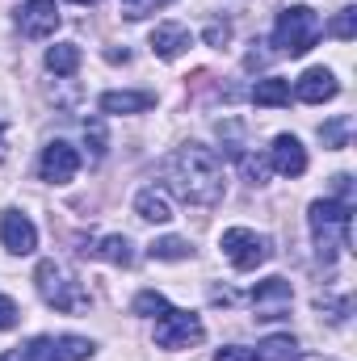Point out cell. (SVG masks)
<instances>
[{"label":"cell","mask_w":357,"mask_h":361,"mask_svg":"<svg viewBox=\"0 0 357 361\" xmlns=\"http://www.w3.org/2000/svg\"><path fill=\"white\" fill-rule=\"evenodd\" d=\"M164 4H173V0H147V8H164ZM147 8H139V13H126L131 21H139V17H147Z\"/></svg>","instance_id":"31"},{"label":"cell","mask_w":357,"mask_h":361,"mask_svg":"<svg viewBox=\"0 0 357 361\" xmlns=\"http://www.w3.org/2000/svg\"><path fill=\"white\" fill-rule=\"evenodd\" d=\"M320 34H324L320 13H315V8H307V4H290V8H282V13H277V25H273V47H277V55L303 59V55L320 42Z\"/></svg>","instance_id":"3"},{"label":"cell","mask_w":357,"mask_h":361,"mask_svg":"<svg viewBox=\"0 0 357 361\" xmlns=\"http://www.w3.org/2000/svg\"><path fill=\"white\" fill-rule=\"evenodd\" d=\"M80 252H89V257L105 261V265H118V269L135 265V248H131V240H126V235H101V240H89Z\"/></svg>","instance_id":"15"},{"label":"cell","mask_w":357,"mask_h":361,"mask_svg":"<svg viewBox=\"0 0 357 361\" xmlns=\"http://www.w3.org/2000/svg\"><path fill=\"white\" fill-rule=\"evenodd\" d=\"M298 357V341L290 332H277V336H265L261 349H257V361H294Z\"/></svg>","instance_id":"19"},{"label":"cell","mask_w":357,"mask_h":361,"mask_svg":"<svg viewBox=\"0 0 357 361\" xmlns=\"http://www.w3.org/2000/svg\"><path fill=\"white\" fill-rule=\"evenodd\" d=\"M59 349H63L68 361H89L92 357V341H85V336H59Z\"/></svg>","instance_id":"25"},{"label":"cell","mask_w":357,"mask_h":361,"mask_svg":"<svg viewBox=\"0 0 357 361\" xmlns=\"http://www.w3.org/2000/svg\"><path fill=\"white\" fill-rule=\"evenodd\" d=\"M202 38H206V47H219V51H223V47L231 42V25H227V21H210V25L202 30Z\"/></svg>","instance_id":"27"},{"label":"cell","mask_w":357,"mask_h":361,"mask_svg":"<svg viewBox=\"0 0 357 361\" xmlns=\"http://www.w3.org/2000/svg\"><path fill=\"white\" fill-rule=\"evenodd\" d=\"M135 214H139V219H147V223H169V219H173V202H169V193H164V189L147 185V189H139V193H135Z\"/></svg>","instance_id":"16"},{"label":"cell","mask_w":357,"mask_h":361,"mask_svg":"<svg viewBox=\"0 0 357 361\" xmlns=\"http://www.w3.org/2000/svg\"><path fill=\"white\" fill-rule=\"evenodd\" d=\"M349 130H353V118L349 114H337L332 122L320 126V139H324V147H349Z\"/></svg>","instance_id":"21"},{"label":"cell","mask_w":357,"mask_h":361,"mask_svg":"<svg viewBox=\"0 0 357 361\" xmlns=\"http://www.w3.org/2000/svg\"><path fill=\"white\" fill-rule=\"evenodd\" d=\"M17 353H21V361H68L55 336H34V341H30L25 349H17Z\"/></svg>","instance_id":"20"},{"label":"cell","mask_w":357,"mask_h":361,"mask_svg":"<svg viewBox=\"0 0 357 361\" xmlns=\"http://www.w3.org/2000/svg\"><path fill=\"white\" fill-rule=\"evenodd\" d=\"M0 244L13 252V257H30L38 248V227L21 214V210H4L0 214Z\"/></svg>","instance_id":"10"},{"label":"cell","mask_w":357,"mask_h":361,"mask_svg":"<svg viewBox=\"0 0 357 361\" xmlns=\"http://www.w3.org/2000/svg\"><path fill=\"white\" fill-rule=\"evenodd\" d=\"M169 189L177 193L181 202L189 206H219L223 193H227V180H223V160L202 147V143H185L177 147V156L169 160Z\"/></svg>","instance_id":"1"},{"label":"cell","mask_w":357,"mask_h":361,"mask_svg":"<svg viewBox=\"0 0 357 361\" xmlns=\"http://www.w3.org/2000/svg\"><path fill=\"white\" fill-rule=\"evenodd\" d=\"M311 223V240H315V257L324 265H332L345 248H349V231H353V202H337V197H320L307 210Z\"/></svg>","instance_id":"2"},{"label":"cell","mask_w":357,"mask_h":361,"mask_svg":"<svg viewBox=\"0 0 357 361\" xmlns=\"http://www.w3.org/2000/svg\"><path fill=\"white\" fill-rule=\"evenodd\" d=\"M290 92H294L303 105H324V101H332V97L341 92V85H337V76H332L328 68H311V72H303V80Z\"/></svg>","instance_id":"12"},{"label":"cell","mask_w":357,"mask_h":361,"mask_svg":"<svg viewBox=\"0 0 357 361\" xmlns=\"http://www.w3.org/2000/svg\"><path fill=\"white\" fill-rule=\"evenodd\" d=\"M152 105H156V92H147V89H139V92L114 89V92H101L97 97V109L101 114H147Z\"/></svg>","instance_id":"14"},{"label":"cell","mask_w":357,"mask_h":361,"mask_svg":"<svg viewBox=\"0 0 357 361\" xmlns=\"http://www.w3.org/2000/svg\"><path fill=\"white\" fill-rule=\"evenodd\" d=\"M152 257L156 261H185V257H193V244L181 240V235H164V240L152 244Z\"/></svg>","instance_id":"22"},{"label":"cell","mask_w":357,"mask_h":361,"mask_svg":"<svg viewBox=\"0 0 357 361\" xmlns=\"http://www.w3.org/2000/svg\"><path fill=\"white\" fill-rule=\"evenodd\" d=\"M0 361H21V353H4Z\"/></svg>","instance_id":"32"},{"label":"cell","mask_w":357,"mask_h":361,"mask_svg":"<svg viewBox=\"0 0 357 361\" xmlns=\"http://www.w3.org/2000/svg\"><path fill=\"white\" fill-rule=\"evenodd\" d=\"M290 80H282V76H265V80H257L253 85V101L261 105V109H282V105H290Z\"/></svg>","instance_id":"17"},{"label":"cell","mask_w":357,"mask_h":361,"mask_svg":"<svg viewBox=\"0 0 357 361\" xmlns=\"http://www.w3.org/2000/svg\"><path fill=\"white\" fill-rule=\"evenodd\" d=\"M328 34H332V38H341V42H353V34H357V8H341V13L332 17Z\"/></svg>","instance_id":"24"},{"label":"cell","mask_w":357,"mask_h":361,"mask_svg":"<svg viewBox=\"0 0 357 361\" xmlns=\"http://www.w3.org/2000/svg\"><path fill=\"white\" fill-rule=\"evenodd\" d=\"M147 42H152V55H156V59H181L193 38H189V30H185L181 21H164V25L152 30Z\"/></svg>","instance_id":"13"},{"label":"cell","mask_w":357,"mask_h":361,"mask_svg":"<svg viewBox=\"0 0 357 361\" xmlns=\"http://www.w3.org/2000/svg\"><path fill=\"white\" fill-rule=\"evenodd\" d=\"M214 361H257V353L253 349H240V345H227V349L214 353Z\"/></svg>","instance_id":"30"},{"label":"cell","mask_w":357,"mask_h":361,"mask_svg":"<svg viewBox=\"0 0 357 361\" xmlns=\"http://www.w3.org/2000/svg\"><path fill=\"white\" fill-rule=\"evenodd\" d=\"M80 173V152L72 147V143H63V139H55V143H47L42 147V160H38V177L47 180V185H68V180Z\"/></svg>","instance_id":"7"},{"label":"cell","mask_w":357,"mask_h":361,"mask_svg":"<svg viewBox=\"0 0 357 361\" xmlns=\"http://www.w3.org/2000/svg\"><path fill=\"white\" fill-rule=\"evenodd\" d=\"M131 311H135V315H164V311H169V298H164L160 290H143V294H135Z\"/></svg>","instance_id":"23"},{"label":"cell","mask_w":357,"mask_h":361,"mask_svg":"<svg viewBox=\"0 0 357 361\" xmlns=\"http://www.w3.org/2000/svg\"><path fill=\"white\" fill-rule=\"evenodd\" d=\"M206 336V328H202V319L193 315V311H177V307H169L164 315H160V324H156V345L160 349H189V345H198Z\"/></svg>","instance_id":"6"},{"label":"cell","mask_w":357,"mask_h":361,"mask_svg":"<svg viewBox=\"0 0 357 361\" xmlns=\"http://www.w3.org/2000/svg\"><path fill=\"white\" fill-rule=\"evenodd\" d=\"M59 4L55 0H25L21 8H17V30L25 34V38H51L55 30H59Z\"/></svg>","instance_id":"9"},{"label":"cell","mask_w":357,"mask_h":361,"mask_svg":"<svg viewBox=\"0 0 357 361\" xmlns=\"http://www.w3.org/2000/svg\"><path fill=\"white\" fill-rule=\"evenodd\" d=\"M76 68H80V47H76V42H55V47L47 51V72H55V76H76Z\"/></svg>","instance_id":"18"},{"label":"cell","mask_w":357,"mask_h":361,"mask_svg":"<svg viewBox=\"0 0 357 361\" xmlns=\"http://www.w3.org/2000/svg\"><path fill=\"white\" fill-rule=\"evenodd\" d=\"M34 281H38V294H42L55 311H85V307H89L85 286L63 269V265H55V261H42V265L34 269Z\"/></svg>","instance_id":"4"},{"label":"cell","mask_w":357,"mask_h":361,"mask_svg":"<svg viewBox=\"0 0 357 361\" xmlns=\"http://www.w3.org/2000/svg\"><path fill=\"white\" fill-rule=\"evenodd\" d=\"M253 311H257V319H282L286 311H290V302H294V290H290V281L286 277H265V281H257L253 286Z\"/></svg>","instance_id":"8"},{"label":"cell","mask_w":357,"mask_h":361,"mask_svg":"<svg viewBox=\"0 0 357 361\" xmlns=\"http://www.w3.org/2000/svg\"><path fill=\"white\" fill-rule=\"evenodd\" d=\"M76 4H97V0H76Z\"/></svg>","instance_id":"33"},{"label":"cell","mask_w":357,"mask_h":361,"mask_svg":"<svg viewBox=\"0 0 357 361\" xmlns=\"http://www.w3.org/2000/svg\"><path fill=\"white\" fill-rule=\"evenodd\" d=\"M269 169L282 173V177H303L307 173V147L294 135H277L273 147H269Z\"/></svg>","instance_id":"11"},{"label":"cell","mask_w":357,"mask_h":361,"mask_svg":"<svg viewBox=\"0 0 357 361\" xmlns=\"http://www.w3.org/2000/svg\"><path fill=\"white\" fill-rule=\"evenodd\" d=\"M17 319H21V311H17V302H13L8 294H0V332H8V328H17Z\"/></svg>","instance_id":"29"},{"label":"cell","mask_w":357,"mask_h":361,"mask_svg":"<svg viewBox=\"0 0 357 361\" xmlns=\"http://www.w3.org/2000/svg\"><path fill=\"white\" fill-rule=\"evenodd\" d=\"M240 164H244V177L253 180V185H265V177H269V160L265 156H240Z\"/></svg>","instance_id":"26"},{"label":"cell","mask_w":357,"mask_h":361,"mask_svg":"<svg viewBox=\"0 0 357 361\" xmlns=\"http://www.w3.org/2000/svg\"><path fill=\"white\" fill-rule=\"evenodd\" d=\"M85 143H92V160L105 156V126L101 122H85Z\"/></svg>","instance_id":"28"},{"label":"cell","mask_w":357,"mask_h":361,"mask_svg":"<svg viewBox=\"0 0 357 361\" xmlns=\"http://www.w3.org/2000/svg\"><path fill=\"white\" fill-rule=\"evenodd\" d=\"M219 244H223V257H227L240 273H253L257 265H265L269 257H273L269 235H257V231H248V227H227Z\"/></svg>","instance_id":"5"}]
</instances>
